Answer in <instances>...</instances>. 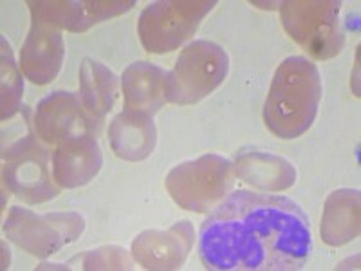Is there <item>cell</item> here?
<instances>
[{
  "instance_id": "6da1fadb",
  "label": "cell",
  "mask_w": 361,
  "mask_h": 271,
  "mask_svg": "<svg viewBox=\"0 0 361 271\" xmlns=\"http://www.w3.org/2000/svg\"><path fill=\"white\" fill-rule=\"evenodd\" d=\"M197 251L209 271H296L311 257V226L293 199L235 190L201 224Z\"/></svg>"
},
{
  "instance_id": "7a4b0ae2",
  "label": "cell",
  "mask_w": 361,
  "mask_h": 271,
  "mask_svg": "<svg viewBox=\"0 0 361 271\" xmlns=\"http://www.w3.org/2000/svg\"><path fill=\"white\" fill-rule=\"evenodd\" d=\"M322 100L320 71L304 56L286 58L264 103V121L276 138L295 140L314 124Z\"/></svg>"
},
{
  "instance_id": "3957f363",
  "label": "cell",
  "mask_w": 361,
  "mask_h": 271,
  "mask_svg": "<svg viewBox=\"0 0 361 271\" xmlns=\"http://www.w3.org/2000/svg\"><path fill=\"white\" fill-rule=\"evenodd\" d=\"M230 56L221 45L209 40L188 44L164 76V98L176 105H193L212 95L226 80Z\"/></svg>"
},
{
  "instance_id": "277c9868",
  "label": "cell",
  "mask_w": 361,
  "mask_h": 271,
  "mask_svg": "<svg viewBox=\"0 0 361 271\" xmlns=\"http://www.w3.org/2000/svg\"><path fill=\"white\" fill-rule=\"evenodd\" d=\"M4 186L27 205L51 201L60 193L53 177L51 152L33 128L2 148Z\"/></svg>"
},
{
  "instance_id": "5b68a950",
  "label": "cell",
  "mask_w": 361,
  "mask_h": 271,
  "mask_svg": "<svg viewBox=\"0 0 361 271\" xmlns=\"http://www.w3.org/2000/svg\"><path fill=\"white\" fill-rule=\"evenodd\" d=\"M338 0H288L280 4V17L289 37L316 60L336 56L345 33Z\"/></svg>"
},
{
  "instance_id": "8992f818",
  "label": "cell",
  "mask_w": 361,
  "mask_h": 271,
  "mask_svg": "<svg viewBox=\"0 0 361 271\" xmlns=\"http://www.w3.org/2000/svg\"><path fill=\"white\" fill-rule=\"evenodd\" d=\"M235 177V167L230 159L208 154L177 164L166 176L164 185L180 208L206 214L228 195Z\"/></svg>"
},
{
  "instance_id": "52a82bcc",
  "label": "cell",
  "mask_w": 361,
  "mask_h": 271,
  "mask_svg": "<svg viewBox=\"0 0 361 271\" xmlns=\"http://www.w3.org/2000/svg\"><path fill=\"white\" fill-rule=\"evenodd\" d=\"M215 6V0H161L147 6L137 22L141 44L154 54L179 49Z\"/></svg>"
},
{
  "instance_id": "ba28073f",
  "label": "cell",
  "mask_w": 361,
  "mask_h": 271,
  "mask_svg": "<svg viewBox=\"0 0 361 271\" xmlns=\"http://www.w3.org/2000/svg\"><path fill=\"white\" fill-rule=\"evenodd\" d=\"M85 230V219L76 212L38 215L29 208L13 206L4 221V234L29 255L45 259L74 243Z\"/></svg>"
},
{
  "instance_id": "9c48e42d",
  "label": "cell",
  "mask_w": 361,
  "mask_h": 271,
  "mask_svg": "<svg viewBox=\"0 0 361 271\" xmlns=\"http://www.w3.org/2000/svg\"><path fill=\"white\" fill-rule=\"evenodd\" d=\"M35 132L45 145H58L78 136L98 134L96 121L83 107L78 95L69 90H56L38 103L35 112Z\"/></svg>"
},
{
  "instance_id": "30bf717a",
  "label": "cell",
  "mask_w": 361,
  "mask_h": 271,
  "mask_svg": "<svg viewBox=\"0 0 361 271\" xmlns=\"http://www.w3.org/2000/svg\"><path fill=\"white\" fill-rule=\"evenodd\" d=\"M31 18H38L58 29H67L71 33H83L94 24L118 17L135 6L134 0H116V2H78V0H53V2H27Z\"/></svg>"
},
{
  "instance_id": "8fae6325",
  "label": "cell",
  "mask_w": 361,
  "mask_h": 271,
  "mask_svg": "<svg viewBox=\"0 0 361 271\" xmlns=\"http://www.w3.org/2000/svg\"><path fill=\"white\" fill-rule=\"evenodd\" d=\"M195 241L190 221H179L169 230H148L132 243L135 263L147 270H179L186 263Z\"/></svg>"
},
{
  "instance_id": "7c38bea8",
  "label": "cell",
  "mask_w": 361,
  "mask_h": 271,
  "mask_svg": "<svg viewBox=\"0 0 361 271\" xmlns=\"http://www.w3.org/2000/svg\"><path fill=\"white\" fill-rule=\"evenodd\" d=\"M66 56L62 29L33 18L20 51V69L37 85H47L58 76Z\"/></svg>"
},
{
  "instance_id": "4fadbf2b",
  "label": "cell",
  "mask_w": 361,
  "mask_h": 271,
  "mask_svg": "<svg viewBox=\"0 0 361 271\" xmlns=\"http://www.w3.org/2000/svg\"><path fill=\"white\" fill-rule=\"evenodd\" d=\"M53 177L60 188H80L102 170L103 154L94 134L60 141L51 156Z\"/></svg>"
},
{
  "instance_id": "5bb4252c",
  "label": "cell",
  "mask_w": 361,
  "mask_h": 271,
  "mask_svg": "<svg viewBox=\"0 0 361 271\" xmlns=\"http://www.w3.org/2000/svg\"><path fill=\"white\" fill-rule=\"evenodd\" d=\"M109 140L114 154L121 159H147L157 143L154 118L147 112L123 109L109 125Z\"/></svg>"
},
{
  "instance_id": "9a60e30c",
  "label": "cell",
  "mask_w": 361,
  "mask_h": 271,
  "mask_svg": "<svg viewBox=\"0 0 361 271\" xmlns=\"http://www.w3.org/2000/svg\"><path fill=\"white\" fill-rule=\"evenodd\" d=\"M235 176L262 192H282L295 185L296 170L288 159L275 154L250 150L235 161Z\"/></svg>"
},
{
  "instance_id": "2e32d148",
  "label": "cell",
  "mask_w": 361,
  "mask_h": 271,
  "mask_svg": "<svg viewBox=\"0 0 361 271\" xmlns=\"http://www.w3.org/2000/svg\"><path fill=\"white\" fill-rule=\"evenodd\" d=\"M164 73L150 62H134L121 76L125 109L154 116L164 105Z\"/></svg>"
},
{
  "instance_id": "e0dca14e",
  "label": "cell",
  "mask_w": 361,
  "mask_h": 271,
  "mask_svg": "<svg viewBox=\"0 0 361 271\" xmlns=\"http://www.w3.org/2000/svg\"><path fill=\"white\" fill-rule=\"evenodd\" d=\"M320 231L329 246H343L360 235V190L341 188L329 195Z\"/></svg>"
},
{
  "instance_id": "ac0fdd59",
  "label": "cell",
  "mask_w": 361,
  "mask_h": 271,
  "mask_svg": "<svg viewBox=\"0 0 361 271\" xmlns=\"http://www.w3.org/2000/svg\"><path fill=\"white\" fill-rule=\"evenodd\" d=\"M78 96L85 111L102 124L118 98V76L103 64L85 58L80 67Z\"/></svg>"
},
{
  "instance_id": "d6986e66",
  "label": "cell",
  "mask_w": 361,
  "mask_h": 271,
  "mask_svg": "<svg viewBox=\"0 0 361 271\" xmlns=\"http://www.w3.org/2000/svg\"><path fill=\"white\" fill-rule=\"evenodd\" d=\"M2 121L11 119L22 111V95H24V80L13 58L11 45L2 37Z\"/></svg>"
},
{
  "instance_id": "ffe728a7",
  "label": "cell",
  "mask_w": 361,
  "mask_h": 271,
  "mask_svg": "<svg viewBox=\"0 0 361 271\" xmlns=\"http://www.w3.org/2000/svg\"><path fill=\"white\" fill-rule=\"evenodd\" d=\"M76 259L82 260L83 270H130L132 267L127 251L118 246L87 251L85 255L76 257Z\"/></svg>"
}]
</instances>
